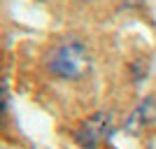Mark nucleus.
Instances as JSON below:
<instances>
[{"label":"nucleus","instance_id":"nucleus-1","mask_svg":"<svg viewBox=\"0 0 156 149\" xmlns=\"http://www.w3.org/2000/svg\"><path fill=\"white\" fill-rule=\"evenodd\" d=\"M44 70L49 77L58 82L77 84L86 79L93 70L91 49L82 37H75V35L58 37L44 54Z\"/></svg>","mask_w":156,"mask_h":149},{"label":"nucleus","instance_id":"nucleus-2","mask_svg":"<svg viewBox=\"0 0 156 149\" xmlns=\"http://www.w3.org/2000/svg\"><path fill=\"white\" fill-rule=\"evenodd\" d=\"M112 130H114V117H112V112L103 110L91 114L86 121H82V126L75 133V140L84 149H98L112 135Z\"/></svg>","mask_w":156,"mask_h":149},{"label":"nucleus","instance_id":"nucleus-3","mask_svg":"<svg viewBox=\"0 0 156 149\" xmlns=\"http://www.w3.org/2000/svg\"><path fill=\"white\" fill-rule=\"evenodd\" d=\"M5 100H7V96H5V86L0 84V119L5 117Z\"/></svg>","mask_w":156,"mask_h":149},{"label":"nucleus","instance_id":"nucleus-4","mask_svg":"<svg viewBox=\"0 0 156 149\" xmlns=\"http://www.w3.org/2000/svg\"><path fill=\"white\" fill-rule=\"evenodd\" d=\"M75 5H93V2H98V0H72Z\"/></svg>","mask_w":156,"mask_h":149},{"label":"nucleus","instance_id":"nucleus-5","mask_svg":"<svg viewBox=\"0 0 156 149\" xmlns=\"http://www.w3.org/2000/svg\"><path fill=\"white\" fill-rule=\"evenodd\" d=\"M147 149H156V137H154V140L149 142V147H147Z\"/></svg>","mask_w":156,"mask_h":149}]
</instances>
